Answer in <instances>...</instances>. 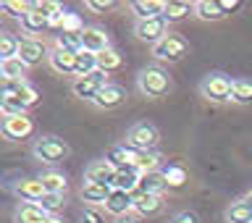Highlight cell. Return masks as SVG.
I'll list each match as a JSON object with an SVG mask.
<instances>
[{
  "instance_id": "3",
  "label": "cell",
  "mask_w": 252,
  "mask_h": 223,
  "mask_svg": "<svg viewBox=\"0 0 252 223\" xmlns=\"http://www.w3.org/2000/svg\"><path fill=\"white\" fill-rule=\"evenodd\" d=\"M158 142H160V131L147 121L131 124L129 131H126V145L134 147L137 153H153L158 147Z\"/></svg>"
},
{
  "instance_id": "46",
  "label": "cell",
  "mask_w": 252,
  "mask_h": 223,
  "mask_svg": "<svg viewBox=\"0 0 252 223\" xmlns=\"http://www.w3.org/2000/svg\"><path fill=\"white\" fill-rule=\"evenodd\" d=\"M113 223H139V216H137V213H129V216L113 218Z\"/></svg>"
},
{
  "instance_id": "9",
  "label": "cell",
  "mask_w": 252,
  "mask_h": 223,
  "mask_svg": "<svg viewBox=\"0 0 252 223\" xmlns=\"http://www.w3.org/2000/svg\"><path fill=\"white\" fill-rule=\"evenodd\" d=\"M0 131H3V137L8 142H24V139H29L32 134H34V121L29 118V113H24V116H8V118H3Z\"/></svg>"
},
{
  "instance_id": "4",
  "label": "cell",
  "mask_w": 252,
  "mask_h": 223,
  "mask_svg": "<svg viewBox=\"0 0 252 223\" xmlns=\"http://www.w3.org/2000/svg\"><path fill=\"white\" fill-rule=\"evenodd\" d=\"M68 153H71L68 145L58 137H39V139H34V145H32V155H34L37 160L47 163V165L66 160Z\"/></svg>"
},
{
  "instance_id": "25",
  "label": "cell",
  "mask_w": 252,
  "mask_h": 223,
  "mask_svg": "<svg viewBox=\"0 0 252 223\" xmlns=\"http://www.w3.org/2000/svg\"><path fill=\"white\" fill-rule=\"evenodd\" d=\"M110 192H113L110 187L90 184V181H84V187H82V200L90 202V205H105V200L110 197Z\"/></svg>"
},
{
  "instance_id": "44",
  "label": "cell",
  "mask_w": 252,
  "mask_h": 223,
  "mask_svg": "<svg viewBox=\"0 0 252 223\" xmlns=\"http://www.w3.org/2000/svg\"><path fill=\"white\" fill-rule=\"evenodd\" d=\"M82 223H105V218L97 210H84L82 213Z\"/></svg>"
},
{
  "instance_id": "24",
  "label": "cell",
  "mask_w": 252,
  "mask_h": 223,
  "mask_svg": "<svg viewBox=\"0 0 252 223\" xmlns=\"http://www.w3.org/2000/svg\"><path fill=\"white\" fill-rule=\"evenodd\" d=\"M163 176H165L168 189H181V187H187V181H189V171L179 163H168L163 168Z\"/></svg>"
},
{
  "instance_id": "39",
  "label": "cell",
  "mask_w": 252,
  "mask_h": 223,
  "mask_svg": "<svg viewBox=\"0 0 252 223\" xmlns=\"http://www.w3.org/2000/svg\"><path fill=\"white\" fill-rule=\"evenodd\" d=\"M21 47V39L13 34H3L0 37V58H16Z\"/></svg>"
},
{
  "instance_id": "32",
  "label": "cell",
  "mask_w": 252,
  "mask_h": 223,
  "mask_svg": "<svg viewBox=\"0 0 252 223\" xmlns=\"http://www.w3.org/2000/svg\"><path fill=\"white\" fill-rule=\"evenodd\" d=\"M226 223H252V210L242 200H236L226 208Z\"/></svg>"
},
{
  "instance_id": "40",
  "label": "cell",
  "mask_w": 252,
  "mask_h": 223,
  "mask_svg": "<svg viewBox=\"0 0 252 223\" xmlns=\"http://www.w3.org/2000/svg\"><path fill=\"white\" fill-rule=\"evenodd\" d=\"M0 110H3V118H8V116H24V113H27V108H24L19 100H13V97H3V100H0Z\"/></svg>"
},
{
  "instance_id": "15",
  "label": "cell",
  "mask_w": 252,
  "mask_h": 223,
  "mask_svg": "<svg viewBox=\"0 0 252 223\" xmlns=\"http://www.w3.org/2000/svg\"><path fill=\"white\" fill-rule=\"evenodd\" d=\"M124 102H126V90H124V87L108 84V87H102V90H100L97 100H94L92 105L100 108V110H113L118 105H124Z\"/></svg>"
},
{
  "instance_id": "19",
  "label": "cell",
  "mask_w": 252,
  "mask_h": 223,
  "mask_svg": "<svg viewBox=\"0 0 252 223\" xmlns=\"http://www.w3.org/2000/svg\"><path fill=\"white\" fill-rule=\"evenodd\" d=\"M168 189V184H165V176L163 171H150V173H142L139 176V187L137 192H145V194H160Z\"/></svg>"
},
{
  "instance_id": "14",
  "label": "cell",
  "mask_w": 252,
  "mask_h": 223,
  "mask_svg": "<svg viewBox=\"0 0 252 223\" xmlns=\"http://www.w3.org/2000/svg\"><path fill=\"white\" fill-rule=\"evenodd\" d=\"M47 63H50V68L55 71V74H61V76H74L76 74V53L53 47L50 55H47Z\"/></svg>"
},
{
  "instance_id": "17",
  "label": "cell",
  "mask_w": 252,
  "mask_h": 223,
  "mask_svg": "<svg viewBox=\"0 0 252 223\" xmlns=\"http://www.w3.org/2000/svg\"><path fill=\"white\" fill-rule=\"evenodd\" d=\"M163 210V197L160 194H145V192H134V213L142 216H155Z\"/></svg>"
},
{
  "instance_id": "34",
  "label": "cell",
  "mask_w": 252,
  "mask_h": 223,
  "mask_svg": "<svg viewBox=\"0 0 252 223\" xmlns=\"http://www.w3.org/2000/svg\"><path fill=\"white\" fill-rule=\"evenodd\" d=\"M55 47H58V50H68V53H82V34L58 32V34H55Z\"/></svg>"
},
{
  "instance_id": "41",
  "label": "cell",
  "mask_w": 252,
  "mask_h": 223,
  "mask_svg": "<svg viewBox=\"0 0 252 223\" xmlns=\"http://www.w3.org/2000/svg\"><path fill=\"white\" fill-rule=\"evenodd\" d=\"M32 8H34L37 13H42L45 19H50V16H55L61 11V3H55V0H37V3H32Z\"/></svg>"
},
{
  "instance_id": "22",
  "label": "cell",
  "mask_w": 252,
  "mask_h": 223,
  "mask_svg": "<svg viewBox=\"0 0 252 223\" xmlns=\"http://www.w3.org/2000/svg\"><path fill=\"white\" fill-rule=\"evenodd\" d=\"M47 213L37 202H21L16 208V223H45Z\"/></svg>"
},
{
  "instance_id": "42",
  "label": "cell",
  "mask_w": 252,
  "mask_h": 223,
  "mask_svg": "<svg viewBox=\"0 0 252 223\" xmlns=\"http://www.w3.org/2000/svg\"><path fill=\"white\" fill-rule=\"evenodd\" d=\"M84 5H87V11H92V13H108L116 8L113 0H87Z\"/></svg>"
},
{
  "instance_id": "37",
  "label": "cell",
  "mask_w": 252,
  "mask_h": 223,
  "mask_svg": "<svg viewBox=\"0 0 252 223\" xmlns=\"http://www.w3.org/2000/svg\"><path fill=\"white\" fill-rule=\"evenodd\" d=\"M87 27H84V21H82V16L74 13V11H66V19H63L61 24V32H66V34H82Z\"/></svg>"
},
{
  "instance_id": "18",
  "label": "cell",
  "mask_w": 252,
  "mask_h": 223,
  "mask_svg": "<svg viewBox=\"0 0 252 223\" xmlns=\"http://www.w3.org/2000/svg\"><path fill=\"white\" fill-rule=\"evenodd\" d=\"M129 8H131V13L137 16V21L155 19V16L165 13V3H163V0H134V3H129Z\"/></svg>"
},
{
  "instance_id": "12",
  "label": "cell",
  "mask_w": 252,
  "mask_h": 223,
  "mask_svg": "<svg viewBox=\"0 0 252 223\" xmlns=\"http://www.w3.org/2000/svg\"><path fill=\"white\" fill-rule=\"evenodd\" d=\"M108 47H110V37L102 27H87L82 32V50L100 55L102 50H108Z\"/></svg>"
},
{
  "instance_id": "43",
  "label": "cell",
  "mask_w": 252,
  "mask_h": 223,
  "mask_svg": "<svg viewBox=\"0 0 252 223\" xmlns=\"http://www.w3.org/2000/svg\"><path fill=\"white\" fill-rule=\"evenodd\" d=\"M218 5H220V11H223L226 16L228 13H236V11H242V0H218Z\"/></svg>"
},
{
  "instance_id": "6",
  "label": "cell",
  "mask_w": 252,
  "mask_h": 223,
  "mask_svg": "<svg viewBox=\"0 0 252 223\" xmlns=\"http://www.w3.org/2000/svg\"><path fill=\"white\" fill-rule=\"evenodd\" d=\"M108 84H113V82H110V76L105 74V71L97 68V71H94V74H90V76L74 79L71 90H74L76 97H82V100H87V102H94V100H97V95H100V90H102V87H108Z\"/></svg>"
},
{
  "instance_id": "8",
  "label": "cell",
  "mask_w": 252,
  "mask_h": 223,
  "mask_svg": "<svg viewBox=\"0 0 252 223\" xmlns=\"http://www.w3.org/2000/svg\"><path fill=\"white\" fill-rule=\"evenodd\" d=\"M139 158L142 153H137L134 147H129L124 142V145H113L105 153V160L113 165L116 171H139Z\"/></svg>"
},
{
  "instance_id": "35",
  "label": "cell",
  "mask_w": 252,
  "mask_h": 223,
  "mask_svg": "<svg viewBox=\"0 0 252 223\" xmlns=\"http://www.w3.org/2000/svg\"><path fill=\"white\" fill-rule=\"evenodd\" d=\"M39 208H42L47 216H58V210H63V205H66V197L63 194H50V192H45V197L37 202Z\"/></svg>"
},
{
  "instance_id": "7",
  "label": "cell",
  "mask_w": 252,
  "mask_h": 223,
  "mask_svg": "<svg viewBox=\"0 0 252 223\" xmlns=\"http://www.w3.org/2000/svg\"><path fill=\"white\" fill-rule=\"evenodd\" d=\"M134 34H137V39H142V42L158 45L165 34H171L168 19H165V16H155V19L137 21V24H134Z\"/></svg>"
},
{
  "instance_id": "10",
  "label": "cell",
  "mask_w": 252,
  "mask_h": 223,
  "mask_svg": "<svg viewBox=\"0 0 252 223\" xmlns=\"http://www.w3.org/2000/svg\"><path fill=\"white\" fill-rule=\"evenodd\" d=\"M116 173H118V171L105 160V158H102V160L87 163V168H84V181H90V184H102V187H110V189H113Z\"/></svg>"
},
{
  "instance_id": "26",
  "label": "cell",
  "mask_w": 252,
  "mask_h": 223,
  "mask_svg": "<svg viewBox=\"0 0 252 223\" xmlns=\"http://www.w3.org/2000/svg\"><path fill=\"white\" fill-rule=\"evenodd\" d=\"M194 16L202 21H220L226 13L220 11L218 0H200V3H194Z\"/></svg>"
},
{
  "instance_id": "33",
  "label": "cell",
  "mask_w": 252,
  "mask_h": 223,
  "mask_svg": "<svg viewBox=\"0 0 252 223\" xmlns=\"http://www.w3.org/2000/svg\"><path fill=\"white\" fill-rule=\"evenodd\" d=\"M11 97H13V100H19L21 105L29 110V108H34L37 102H39V92H37L32 84H27V82H24V84L19 87V90H16V92L11 95Z\"/></svg>"
},
{
  "instance_id": "48",
  "label": "cell",
  "mask_w": 252,
  "mask_h": 223,
  "mask_svg": "<svg viewBox=\"0 0 252 223\" xmlns=\"http://www.w3.org/2000/svg\"><path fill=\"white\" fill-rule=\"evenodd\" d=\"M45 223H63V221H61L58 216H47V221H45Z\"/></svg>"
},
{
  "instance_id": "1",
  "label": "cell",
  "mask_w": 252,
  "mask_h": 223,
  "mask_svg": "<svg viewBox=\"0 0 252 223\" xmlns=\"http://www.w3.org/2000/svg\"><path fill=\"white\" fill-rule=\"evenodd\" d=\"M137 90L150 100H158V97H165L171 92V76L168 71L158 68V66H147L137 74Z\"/></svg>"
},
{
  "instance_id": "31",
  "label": "cell",
  "mask_w": 252,
  "mask_h": 223,
  "mask_svg": "<svg viewBox=\"0 0 252 223\" xmlns=\"http://www.w3.org/2000/svg\"><path fill=\"white\" fill-rule=\"evenodd\" d=\"M121 66H124V58H121V53H118V50H113V47H108V50H102L97 55V68L105 71V74H110V71H116Z\"/></svg>"
},
{
  "instance_id": "5",
  "label": "cell",
  "mask_w": 252,
  "mask_h": 223,
  "mask_svg": "<svg viewBox=\"0 0 252 223\" xmlns=\"http://www.w3.org/2000/svg\"><path fill=\"white\" fill-rule=\"evenodd\" d=\"M189 50V42L181 34L176 32H171V34H165L158 45H153V58L155 61H165V63H176L187 55Z\"/></svg>"
},
{
  "instance_id": "30",
  "label": "cell",
  "mask_w": 252,
  "mask_h": 223,
  "mask_svg": "<svg viewBox=\"0 0 252 223\" xmlns=\"http://www.w3.org/2000/svg\"><path fill=\"white\" fill-rule=\"evenodd\" d=\"M139 171H118L116 173V181H113V189H124V192L134 194L139 187Z\"/></svg>"
},
{
  "instance_id": "11",
  "label": "cell",
  "mask_w": 252,
  "mask_h": 223,
  "mask_svg": "<svg viewBox=\"0 0 252 223\" xmlns=\"http://www.w3.org/2000/svg\"><path fill=\"white\" fill-rule=\"evenodd\" d=\"M102 208H105V213H110L113 218L129 216V213H134V194L124 192V189H113Z\"/></svg>"
},
{
  "instance_id": "20",
  "label": "cell",
  "mask_w": 252,
  "mask_h": 223,
  "mask_svg": "<svg viewBox=\"0 0 252 223\" xmlns=\"http://www.w3.org/2000/svg\"><path fill=\"white\" fill-rule=\"evenodd\" d=\"M21 29H24V34H27V37L37 39V34H42V32L50 29V21H47L42 13H37L34 8H29V13L21 19Z\"/></svg>"
},
{
  "instance_id": "47",
  "label": "cell",
  "mask_w": 252,
  "mask_h": 223,
  "mask_svg": "<svg viewBox=\"0 0 252 223\" xmlns=\"http://www.w3.org/2000/svg\"><path fill=\"white\" fill-rule=\"evenodd\" d=\"M242 202H244V205H247V208L252 210V189H250V192H247V194L242 197Z\"/></svg>"
},
{
  "instance_id": "28",
  "label": "cell",
  "mask_w": 252,
  "mask_h": 223,
  "mask_svg": "<svg viewBox=\"0 0 252 223\" xmlns=\"http://www.w3.org/2000/svg\"><path fill=\"white\" fill-rule=\"evenodd\" d=\"M231 102H236V105H252V79H234Z\"/></svg>"
},
{
  "instance_id": "27",
  "label": "cell",
  "mask_w": 252,
  "mask_h": 223,
  "mask_svg": "<svg viewBox=\"0 0 252 223\" xmlns=\"http://www.w3.org/2000/svg\"><path fill=\"white\" fill-rule=\"evenodd\" d=\"M189 13H194V3H187V0H168L165 3V19H168V24L173 21H181V19H187Z\"/></svg>"
},
{
  "instance_id": "2",
  "label": "cell",
  "mask_w": 252,
  "mask_h": 223,
  "mask_svg": "<svg viewBox=\"0 0 252 223\" xmlns=\"http://www.w3.org/2000/svg\"><path fill=\"white\" fill-rule=\"evenodd\" d=\"M231 87H234V79L220 74V71H216V74H208L200 82V95L208 102H231Z\"/></svg>"
},
{
  "instance_id": "23",
  "label": "cell",
  "mask_w": 252,
  "mask_h": 223,
  "mask_svg": "<svg viewBox=\"0 0 252 223\" xmlns=\"http://www.w3.org/2000/svg\"><path fill=\"white\" fill-rule=\"evenodd\" d=\"M27 74V66H24V61L16 55V58H0V76H3V82H13V79H24Z\"/></svg>"
},
{
  "instance_id": "36",
  "label": "cell",
  "mask_w": 252,
  "mask_h": 223,
  "mask_svg": "<svg viewBox=\"0 0 252 223\" xmlns=\"http://www.w3.org/2000/svg\"><path fill=\"white\" fill-rule=\"evenodd\" d=\"M29 8H32V3H24V0H3L0 3V11L13 16V19H19V21L29 13Z\"/></svg>"
},
{
  "instance_id": "16",
  "label": "cell",
  "mask_w": 252,
  "mask_h": 223,
  "mask_svg": "<svg viewBox=\"0 0 252 223\" xmlns=\"http://www.w3.org/2000/svg\"><path fill=\"white\" fill-rule=\"evenodd\" d=\"M13 194L21 202H39L45 197V187L39 179H21L13 184Z\"/></svg>"
},
{
  "instance_id": "38",
  "label": "cell",
  "mask_w": 252,
  "mask_h": 223,
  "mask_svg": "<svg viewBox=\"0 0 252 223\" xmlns=\"http://www.w3.org/2000/svg\"><path fill=\"white\" fill-rule=\"evenodd\" d=\"M160 163H163V155L153 150V153H142L139 158V173H150V171H160Z\"/></svg>"
},
{
  "instance_id": "29",
  "label": "cell",
  "mask_w": 252,
  "mask_h": 223,
  "mask_svg": "<svg viewBox=\"0 0 252 223\" xmlns=\"http://www.w3.org/2000/svg\"><path fill=\"white\" fill-rule=\"evenodd\" d=\"M94 71H97V55L87 53V50L76 53V74H74V79L90 76V74H94Z\"/></svg>"
},
{
  "instance_id": "13",
  "label": "cell",
  "mask_w": 252,
  "mask_h": 223,
  "mask_svg": "<svg viewBox=\"0 0 252 223\" xmlns=\"http://www.w3.org/2000/svg\"><path fill=\"white\" fill-rule=\"evenodd\" d=\"M47 53L45 50V42L42 39H32V37H24L21 39V47H19V58L24 61V66H37V63H42V58H47Z\"/></svg>"
},
{
  "instance_id": "45",
  "label": "cell",
  "mask_w": 252,
  "mask_h": 223,
  "mask_svg": "<svg viewBox=\"0 0 252 223\" xmlns=\"http://www.w3.org/2000/svg\"><path fill=\"white\" fill-rule=\"evenodd\" d=\"M171 223H200V221H197L194 213L184 210V213H179V216H173V221H171Z\"/></svg>"
},
{
  "instance_id": "21",
  "label": "cell",
  "mask_w": 252,
  "mask_h": 223,
  "mask_svg": "<svg viewBox=\"0 0 252 223\" xmlns=\"http://www.w3.org/2000/svg\"><path fill=\"white\" fill-rule=\"evenodd\" d=\"M37 179L42 181L45 192H50V194H66V189H68V179H66V173H61V171H45V173H39Z\"/></svg>"
}]
</instances>
